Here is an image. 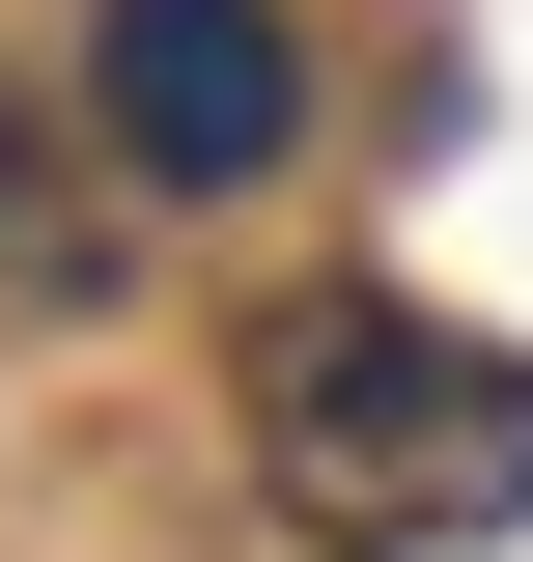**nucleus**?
<instances>
[{"label": "nucleus", "instance_id": "nucleus-2", "mask_svg": "<svg viewBox=\"0 0 533 562\" xmlns=\"http://www.w3.org/2000/svg\"><path fill=\"white\" fill-rule=\"evenodd\" d=\"M84 113H113V169L225 198V169H281L309 57H281V0H113V29H84Z\"/></svg>", "mask_w": 533, "mask_h": 562}, {"label": "nucleus", "instance_id": "nucleus-3", "mask_svg": "<svg viewBox=\"0 0 533 562\" xmlns=\"http://www.w3.org/2000/svg\"><path fill=\"white\" fill-rule=\"evenodd\" d=\"M0 169H29V140H0Z\"/></svg>", "mask_w": 533, "mask_h": 562}, {"label": "nucleus", "instance_id": "nucleus-1", "mask_svg": "<svg viewBox=\"0 0 533 562\" xmlns=\"http://www.w3.org/2000/svg\"><path fill=\"white\" fill-rule=\"evenodd\" d=\"M253 479L337 562H477L533 506V366L394 310V281H309V310H253Z\"/></svg>", "mask_w": 533, "mask_h": 562}]
</instances>
